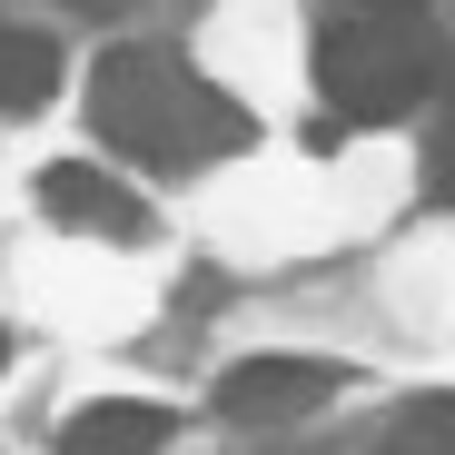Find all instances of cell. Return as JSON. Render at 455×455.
I'll return each instance as SVG.
<instances>
[{"label":"cell","instance_id":"obj_1","mask_svg":"<svg viewBox=\"0 0 455 455\" xmlns=\"http://www.w3.org/2000/svg\"><path fill=\"white\" fill-rule=\"evenodd\" d=\"M90 119H100L109 148H129L148 169H208V159L248 148V109L228 90H208L169 50H109L90 69Z\"/></svg>","mask_w":455,"mask_h":455},{"label":"cell","instance_id":"obj_2","mask_svg":"<svg viewBox=\"0 0 455 455\" xmlns=\"http://www.w3.org/2000/svg\"><path fill=\"white\" fill-rule=\"evenodd\" d=\"M445 69L435 11L426 0H337L317 20V90L337 119L376 129V119H406Z\"/></svg>","mask_w":455,"mask_h":455},{"label":"cell","instance_id":"obj_3","mask_svg":"<svg viewBox=\"0 0 455 455\" xmlns=\"http://www.w3.org/2000/svg\"><path fill=\"white\" fill-rule=\"evenodd\" d=\"M337 396V366L327 356H248L218 376V416L228 426H297Z\"/></svg>","mask_w":455,"mask_h":455},{"label":"cell","instance_id":"obj_4","mask_svg":"<svg viewBox=\"0 0 455 455\" xmlns=\"http://www.w3.org/2000/svg\"><path fill=\"white\" fill-rule=\"evenodd\" d=\"M40 208H50V228H69V238H109V248L148 238V208H139L109 169H90V159L40 169Z\"/></svg>","mask_w":455,"mask_h":455},{"label":"cell","instance_id":"obj_5","mask_svg":"<svg viewBox=\"0 0 455 455\" xmlns=\"http://www.w3.org/2000/svg\"><path fill=\"white\" fill-rule=\"evenodd\" d=\"M169 445V406H139V396H100L60 426V455H159Z\"/></svg>","mask_w":455,"mask_h":455},{"label":"cell","instance_id":"obj_6","mask_svg":"<svg viewBox=\"0 0 455 455\" xmlns=\"http://www.w3.org/2000/svg\"><path fill=\"white\" fill-rule=\"evenodd\" d=\"M50 90H60V40L0 30V109H40Z\"/></svg>","mask_w":455,"mask_h":455},{"label":"cell","instance_id":"obj_7","mask_svg":"<svg viewBox=\"0 0 455 455\" xmlns=\"http://www.w3.org/2000/svg\"><path fill=\"white\" fill-rule=\"evenodd\" d=\"M376 455H455V396H406L376 435Z\"/></svg>","mask_w":455,"mask_h":455},{"label":"cell","instance_id":"obj_8","mask_svg":"<svg viewBox=\"0 0 455 455\" xmlns=\"http://www.w3.org/2000/svg\"><path fill=\"white\" fill-rule=\"evenodd\" d=\"M426 198H435V208H455V119L426 139Z\"/></svg>","mask_w":455,"mask_h":455},{"label":"cell","instance_id":"obj_9","mask_svg":"<svg viewBox=\"0 0 455 455\" xmlns=\"http://www.w3.org/2000/svg\"><path fill=\"white\" fill-rule=\"evenodd\" d=\"M426 100H445V119H455V60L435 69V90H426Z\"/></svg>","mask_w":455,"mask_h":455},{"label":"cell","instance_id":"obj_10","mask_svg":"<svg viewBox=\"0 0 455 455\" xmlns=\"http://www.w3.org/2000/svg\"><path fill=\"white\" fill-rule=\"evenodd\" d=\"M0 356H11V337H0Z\"/></svg>","mask_w":455,"mask_h":455}]
</instances>
